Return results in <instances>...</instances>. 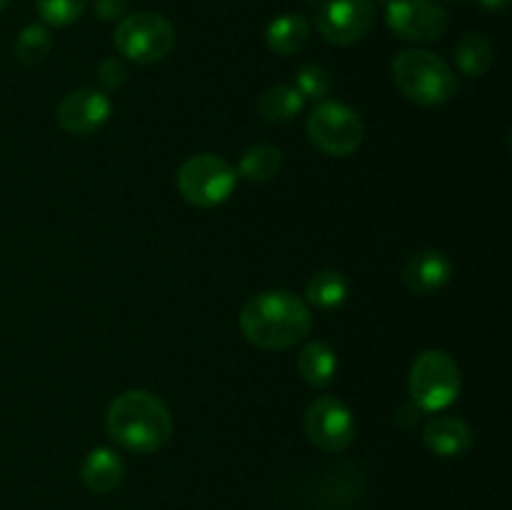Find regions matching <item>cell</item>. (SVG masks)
I'll list each match as a JSON object with an SVG mask.
<instances>
[{
  "label": "cell",
  "instance_id": "6da1fadb",
  "mask_svg": "<svg viewBox=\"0 0 512 510\" xmlns=\"http://www.w3.org/2000/svg\"><path fill=\"white\" fill-rule=\"evenodd\" d=\"M313 328L308 303L290 290H268L245 303L240 330L253 345L265 350H285L305 340Z\"/></svg>",
  "mask_w": 512,
  "mask_h": 510
},
{
  "label": "cell",
  "instance_id": "7a4b0ae2",
  "mask_svg": "<svg viewBox=\"0 0 512 510\" xmlns=\"http://www.w3.org/2000/svg\"><path fill=\"white\" fill-rule=\"evenodd\" d=\"M108 435L130 453H158L173 435V415L158 395L128 390L110 403L105 418Z\"/></svg>",
  "mask_w": 512,
  "mask_h": 510
},
{
  "label": "cell",
  "instance_id": "3957f363",
  "mask_svg": "<svg viewBox=\"0 0 512 510\" xmlns=\"http://www.w3.org/2000/svg\"><path fill=\"white\" fill-rule=\"evenodd\" d=\"M393 78L405 98L418 105H443L458 90L450 65L428 50H403L393 63Z\"/></svg>",
  "mask_w": 512,
  "mask_h": 510
},
{
  "label": "cell",
  "instance_id": "277c9868",
  "mask_svg": "<svg viewBox=\"0 0 512 510\" xmlns=\"http://www.w3.org/2000/svg\"><path fill=\"white\" fill-rule=\"evenodd\" d=\"M410 395L415 405L428 413H438L453 405L460 395V368L445 350H425L410 368Z\"/></svg>",
  "mask_w": 512,
  "mask_h": 510
},
{
  "label": "cell",
  "instance_id": "5b68a950",
  "mask_svg": "<svg viewBox=\"0 0 512 510\" xmlns=\"http://www.w3.org/2000/svg\"><path fill=\"white\" fill-rule=\"evenodd\" d=\"M238 185V170L225 158L200 153L185 160L178 170V190L190 205L215 208L233 195Z\"/></svg>",
  "mask_w": 512,
  "mask_h": 510
},
{
  "label": "cell",
  "instance_id": "8992f818",
  "mask_svg": "<svg viewBox=\"0 0 512 510\" xmlns=\"http://www.w3.org/2000/svg\"><path fill=\"white\" fill-rule=\"evenodd\" d=\"M175 45V30L163 15L133 13L115 28V48L133 63L150 65L168 58Z\"/></svg>",
  "mask_w": 512,
  "mask_h": 510
},
{
  "label": "cell",
  "instance_id": "52a82bcc",
  "mask_svg": "<svg viewBox=\"0 0 512 510\" xmlns=\"http://www.w3.org/2000/svg\"><path fill=\"white\" fill-rule=\"evenodd\" d=\"M308 140L325 155L345 158L353 155L363 143V120L350 105L343 103H320L308 115Z\"/></svg>",
  "mask_w": 512,
  "mask_h": 510
},
{
  "label": "cell",
  "instance_id": "ba28073f",
  "mask_svg": "<svg viewBox=\"0 0 512 510\" xmlns=\"http://www.w3.org/2000/svg\"><path fill=\"white\" fill-rule=\"evenodd\" d=\"M305 433L325 453H343L355 438L353 413L343 400L323 395L305 413Z\"/></svg>",
  "mask_w": 512,
  "mask_h": 510
},
{
  "label": "cell",
  "instance_id": "9c48e42d",
  "mask_svg": "<svg viewBox=\"0 0 512 510\" xmlns=\"http://www.w3.org/2000/svg\"><path fill=\"white\" fill-rule=\"evenodd\" d=\"M320 35L335 45L363 40L375 25L373 0H325L315 15Z\"/></svg>",
  "mask_w": 512,
  "mask_h": 510
},
{
  "label": "cell",
  "instance_id": "30bf717a",
  "mask_svg": "<svg viewBox=\"0 0 512 510\" xmlns=\"http://www.w3.org/2000/svg\"><path fill=\"white\" fill-rule=\"evenodd\" d=\"M385 23L403 40H435L448 28V15L433 0H393L385 10Z\"/></svg>",
  "mask_w": 512,
  "mask_h": 510
},
{
  "label": "cell",
  "instance_id": "8fae6325",
  "mask_svg": "<svg viewBox=\"0 0 512 510\" xmlns=\"http://www.w3.org/2000/svg\"><path fill=\"white\" fill-rule=\"evenodd\" d=\"M110 113H113V105L103 90L78 88L60 100L58 123L65 133L85 138V135L98 133L108 123Z\"/></svg>",
  "mask_w": 512,
  "mask_h": 510
},
{
  "label": "cell",
  "instance_id": "7c38bea8",
  "mask_svg": "<svg viewBox=\"0 0 512 510\" xmlns=\"http://www.w3.org/2000/svg\"><path fill=\"white\" fill-rule=\"evenodd\" d=\"M453 278V263L440 250H420L403 268V283L415 295H433Z\"/></svg>",
  "mask_w": 512,
  "mask_h": 510
},
{
  "label": "cell",
  "instance_id": "4fadbf2b",
  "mask_svg": "<svg viewBox=\"0 0 512 510\" xmlns=\"http://www.w3.org/2000/svg\"><path fill=\"white\" fill-rule=\"evenodd\" d=\"M423 443L438 458H460L473 448V430L465 420L453 418V415H438L425 423Z\"/></svg>",
  "mask_w": 512,
  "mask_h": 510
},
{
  "label": "cell",
  "instance_id": "5bb4252c",
  "mask_svg": "<svg viewBox=\"0 0 512 510\" xmlns=\"http://www.w3.org/2000/svg\"><path fill=\"white\" fill-rule=\"evenodd\" d=\"M125 463L113 448H95L90 450L88 458L83 460L80 468V478L90 493H113L120 483H123Z\"/></svg>",
  "mask_w": 512,
  "mask_h": 510
},
{
  "label": "cell",
  "instance_id": "9a60e30c",
  "mask_svg": "<svg viewBox=\"0 0 512 510\" xmlns=\"http://www.w3.org/2000/svg\"><path fill=\"white\" fill-rule=\"evenodd\" d=\"M338 370V358L335 350L328 343H308L298 355V373L305 383L315 385V388H328Z\"/></svg>",
  "mask_w": 512,
  "mask_h": 510
},
{
  "label": "cell",
  "instance_id": "2e32d148",
  "mask_svg": "<svg viewBox=\"0 0 512 510\" xmlns=\"http://www.w3.org/2000/svg\"><path fill=\"white\" fill-rule=\"evenodd\" d=\"M310 38V23L308 18L298 13H285L280 18H275L273 23L265 30V43L270 50L280 55L298 53Z\"/></svg>",
  "mask_w": 512,
  "mask_h": 510
},
{
  "label": "cell",
  "instance_id": "e0dca14e",
  "mask_svg": "<svg viewBox=\"0 0 512 510\" xmlns=\"http://www.w3.org/2000/svg\"><path fill=\"white\" fill-rule=\"evenodd\" d=\"M305 98L293 85H273L258 100V110L268 123H288L303 113Z\"/></svg>",
  "mask_w": 512,
  "mask_h": 510
},
{
  "label": "cell",
  "instance_id": "ac0fdd59",
  "mask_svg": "<svg viewBox=\"0 0 512 510\" xmlns=\"http://www.w3.org/2000/svg\"><path fill=\"white\" fill-rule=\"evenodd\" d=\"M495 60L493 43L485 38L483 33H468L460 38L458 48H455V63L470 78H480L488 73V68Z\"/></svg>",
  "mask_w": 512,
  "mask_h": 510
},
{
  "label": "cell",
  "instance_id": "d6986e66",
  "mask_svg": "<svg viewBox=\"0 0 512 510\" xmlns=\"http://www.w3.org/2000/svg\"><path fill=\"white\" fill-rule=\"evenodd\" d=\"M305 295L320 310H333L348 300V280L338 270H320L305 285Z\"/></svg>",
  "mask_w": 512,
  "mask_h": 510
},
{
  "label": "cell",
  "instance_id": "ffe728a7",
  "mask_svg": "<svg viewBox=\"0 0 512 510\" xmlns=\"http://www.w3.org/2000/svg\"><path fill=\"white\" fill-rule=\"evenodd\" d=\"M283 168V153L275 145H253L243 153L238 163V173L250 183H265L275 178Z\"/></svg>",
  "mask_w": 512,
  "mask_h": 510
},
{
  "label": "cell",
  "instance_id": "44dd1931",
  "mask_svg": "<svg viewBox=\"0 0 512 510\" xmlns=\"http://www.w3.org/2000/svg\"><path fill=\"white\" fill-rule=\"evenodd\" d=\"M50 48H53V38H50V30L45 25H28V28L20 30V35L15 38L13 55L20 65H38L48 58Z\"/></svg>",
  "mask_w": 512,
  "mask_h": 510
},
{
  "label": "cell",
  "instance_id": "7402d4cb",
  "mask_svg": "<svg viewBox=\"0 0 512 510\" xmlns=\"http://www.w3.org/2000/svg\"><path fill=\"white\" fill-rule=\"evenodd\" d=\"M35 5L45 23L53 28H65L83 15L88 0H35Z\"/></svg>",
  "mask_w": 512,
  "mask_h": 510
},
{
  "label": "cell",
  "instance_id": "603a6c76",
  "mask_svg": "<svg viewBox=\"0 0 512 510\" xmlns=\"http://www.w3.org/2000/svg\"><path fill=\"white\" fill-rule=\"evenodd\" d=\"M333 88V78H330L328 70L318 63H310L305 68L298 70V78H295V90H298L303 98H325Z\"/></svg>",
  "mask_w": 512,
  "mask_h": 510
},
{
  "label": "cell",
  "instance_id": "cb8c5ba5",
  "mask_svg": "<svg viewBox=\"0 0 512 510\" xmlns=\"http://www.w3.org/2000/svg\"><path fill=\"white\" fill-rule=\"evenodd\" d=\"M128 80V68H125L123 60L118 58H105L98 68V83L105 90H118L120 85Z\"/></svg>",
  "mask_w": 512,
  "mask_h": 510
},
{
  "label": "cell",
  "instance_id": "d4e9b609",
  "mask_svg": "<svg viewBox=\"0 0 512 510\" xmlns=\"http://www.w3.org/2000/svg\"><path fill=\"white\" fill-rule=\"evenodd\" d=\"M93 5L103 20H118L128 10V0H93Z\"/></svg>",
  "mask_w": 512,
  "mask_h": 510
},
{
  "label": "cell",
  "instance_id": "484cf974",
  "mask_svg": "<svg viewBox=\"0 0 512 510\" xmlns=\"http://www.w3.org/2000/svg\"><path fill=\"white\" fill-rule=\"evenodd\" d=\"M480 3H483V8L488 10H505L508 0H480Z\"/></svg>",
  "mask_w": 512,
  "mask_h": 510
},
{
  "label": "cell",
  "instance_id": "4316f807",
  "mask_svg": "<svg viewBox=\"0 0 512 510\" xmlns=\"http://www.w3.org/2000/svg\"><path fill=\"white\" fill-rule=\"evenodd\" d=\"M8 5H10V0H0V13H3V10L8 8Z\"/></svg>",
  "mask_w": 512,
  "mask_h": 510
},
{
  "label": "cell",
  "instance_id": "83f0119b",
  "mask_svg": "<svg viewBox=\"0 0 512 510\" xmlns=\"http://www.w3.org/2000/svg\"><path fill=\"white\" fill-rule=\"evenodd\" d=\"M383 3H393V0H383Z\"/></svg>",
  "mask_w": 512,
  "mask_h": 510
}]
</instances>
